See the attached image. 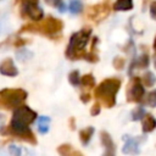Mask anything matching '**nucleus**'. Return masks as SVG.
Returning <instances> with one entry per match:
<instances>
[{
  "mask_svg": "<svg viewBox=\"0 0 156 156\" xmlns=\"http://www.w3.org/2000/svg\"><path fill=\"white\" fill-rule=\"evenodd\" d=\"M62 28H63V23L61 20L49 16L45 20H40L35 23H27V24L22 26L20 29V33H24V32L39 33V34H43V35H46V37L54 39V38L58 37Z\"/></svg>",
  "mask_w": 156,
  "mask_h": 156,
  "instance_id": "nucleus-1",
  "label": "nucleus"
},
{
  "mask_svg": "<svg viewBox=\"0 0 156 156\" xmlns=\"http://www.w3.org/2000/svg\"><path fill=\"white\" fill-rule=\"evenodd\" d=\"M121 79L107 78L104 79L94 90V98L101 102L106 108H111L116 104V95L121 88Z\"/></svg>",
  "mask_w": 156,
  "mask_h": 156,
  "instance_id": "nucleus-2",
  "label": "nucleus"
},
{
  "mask_svg": "<svg viewBox=\"0 0 156 156\" xmlns=\"http://www.w3.org/2000/svg\"><path fill=\"white\" fill-rule=\"evenodd\" d=\"M91 37V29L90 28H83L79 32H76L71 35L69 43L66 49V57L68 60H80L84 58L87 52L85 46Z\"/></svg>",
  "mask_w": 156,
  "mask_h": 156,
  "instance_id": "nucleus-3",
  "label": "nucleus"
},
{
  "mask_svg": "<svg viewBox=\"0 0 156 156\" xmlns=\"http://www.w3.org/2000/svg\"><path fill=\"white\" fill-rule=\"evenodd\" d=\"M0 134L2 135H11V136H15L20 140H23L26 143H29L32 145H35L38 141H37V138L34 135V133L29 129L28 124H24L15 118L11 119L10 122V126L9 127H2L0 128Z\"/></svg>",
  "mask_w": 156,
  "mask_h": 156,
  "instance_id": "nucleus-4",
  "label": "nucleus"
},
{
  "mask_svg": "<svg viewBox=\"0 0 156 156\" xmlns=\"http://www.w3.org/2000/svg\"><path fill=\"white\" fill-rule=\"evenodd\" d=\"M28 94L21 88H5L0 90V108L1 110H15L23 105Z\"/></svg>",
  "mask_w": 156,
  "mask_h": 156,
  "instance_id": "nucleus-5",
  "label": "nucleus"
},
{
  "mask_svg": "<svg viewBox=\"0 0 156 156\" xmlns=\"http://www.w3.org/2000/svg\"><path fill=\"white\" fill-rule=\"evenodd\" d=\"M112 10L110 0H105L102 2L95 4L93 6H88L85 10V17L94 22H100L104 18H106Z\"/></svg>",
  "mask_w": 156,
  "mask_h": 156,
  "instance_id": "nucleus-6",
  "label": "nucleus"
},
{
  "mask_svg": "<svg viewBox=\"0 0 156 156\" xmlns=\"http://www.w3.org/2000/svg\"><path fill=\"white\" fill-rule=\"evenodd\" d=\"M21 1V12L23 17H28L34 22L43 20L44 12L38 6V0H20Z\"/></svg>",
  "mask_w": 156,
  "mask_h": 156,
  "instance_id": "nucleus-7",
  "label": "nucleus"
},
{
  "mask_svg": "<svg viewBox=\"0 0 156 156\" xmlns=\"http://www.w3.org/2000/svg\"><path fill=\"white\" fill-rule=\"evenodd\" d=\"M145 94V89H144V84L141 82V78L139 77H134L127 89V101L128 102H140L144 98Z\"/></svg>",
  "mask_w": 156,
  "mask_h": 156,
  "instance_id": "nucleus-8",
  "label": "nucleus"
},
{
  "mask_svg": "<svg viewBox=\"0 0 156 156\" xmlns=\"http://www.w3.org/2000/svg\"><path fill=\"white\" fill-rule=\"evenodd\" d=\"M37 116L38 115H37L35 111H33L32 108H29L26 105H21V106H18V107L15 108L13 115H12V118H15V119H17V121H20V122L29 126L30 123H33L37 119Z\"/></svg>",
  "mask_w": 156,
  "mask_h": 156,
  "instance_id": "nucleus-9",
  "label": "nucleus"
},
{
  "mask_svg": "<svg viewBox=\"0 0 156 156\" xmlns=\"http://www.w3.org/2000/svg\"><path fill=\"white\" fill-rule=\"evenodd\" d=\"M0 73L2 76H7V77H15L18 74V71H17L12 58L7 57L0 63Z\"/></svg>",
  "mask_w": 156,
  "mask_h": 156,
  "instance_id": "nucleus-10",
  "label": "nucleus"
},
{
  "mask_svg": "<svg viewBox=\"0 0 156 156\" xmlns=\"http://www.w3.org/2000/svg\"><path fill=\"white\" fill-rule=\"evenodd\" d=\"M100 140L102 143V146L105 147V155H115V152H116L115 143L107 132L104 130L100 133Z\"/></svg>",
  "mask_w": 156,
  "mask_h": 156,
  "instance_id": "nucleus-11",
  "label": "nucleus"
},
{
  "mask_svg": "<svg viewBox=\"0 0 156 156\" xmlns=\"http://www.w3.org/2000/svg\"><path fill=\"white\" fill-rule=\"evenodd\" d=\"M141 128L144 133H150L156 128V118L152 115H144L143 122H141Z\"/></svg>",
  "mask_w": 156,
  "mask_h": 156,
  "instance_id": "nucleus-12",
  "label": "nucleus"
},
{
  "mask_svg": "<svg viewBox=\"0 0 156 156\" xmlns=\"http://www.w3.org/2000/svg\"><path fill=\"white\" fill-rule=\"evenodd\" d=\"M112 9L115 11H129L133 9V0H116Z\"/></svg>",
  "mask_w": 156,
  "mask_h": 156,
  "instance_id": "nucleus-13",
  "label": "nucleus"
},
{
  "mask_svg": "<svg viewBox=\"0 0 156 156\" xmlns=\"http://www.w3.org/2000/svg\"><path fill=\"white\" fill-rule=\"evenodd\" d=\"M126 144L123 146V152L124 154H139L138 149V143L132 139V138H126Z\"/></svg>",
  "mask_w": 156,
  "mask_h": 156,
  "instance_id": "nucleus-14",
  "label": "nucleus"
},
{
  "mask_svg": "<svg viewBox=\"0 0 156 156\" xmlns=\"http://www.w3.org/2000/svg\"><path fill=\"white\" fill-rule=\"evenodd\" d=\"M57 152L62 156H69V155H77V156H82L83 154L80 151H77V150H73L72 146L69 144H62L57 147Z\"/></svg>",
  "mask_w": 156,
  "mask_h": 156,
  "instance_id": "nucleus-15",
  "label": "nucleus"
},
{
  "mask_svg": "<svg viewBox=\"0 0 156 156\" xmlns=\"http://www.w3.org/2000/svg\"><path fill=\"white\" fill-rule=\"evenodd\" d=\"M93 134H94V128L93 127H87V128L82 129L79 132V140H80V143L84 144V145H87L90 141Z\"/></svg>",
  "mask_w": 156,
  "mask_h": 156,
  "instance_id": "nucleus-16",
  "label": "nucleus"
},
{
  "mask_svg": "<svg viewBox=\"0 0 156 156\" xmlns=\"http://www.w3.org/2000/svg\"><path fill=\"white\" fill-rule=\"evenodd\" d=\"M149 66V56L146 54L141 55L139 58H136L132 65H130V69L134 68H146Z\"/></svg>",
  "mask_w": 156,
  "mask_h": 156,
  "instance_id": "nucleus-17",
  "label": "nucleus"
},
{
  "mask_svg": "<svg viewBox=\"0 0 156 156\" xmlns=\"http://www.w3.org/2000/svg\"><path fill=\"white\" fill-rule=\"evenodd\" d=\"M141 82H143L144 87H147V88L152 87V85L155 84V82H156L155 74H154L152 72H146V73L141 77Z\"/></svg>",
  "mask_w": 156,
  "mask_h": 156,
  "instance_id": "nucleus-18",
  "label": "nucleus"
},
{
  "mask_svg": "<svg viewBox=\"0 0 156 156\" xmlns=\"http://www.w3.org/2000/svg\"><path fill=\"white\" fill-rule=\"evenodd\" d=\"M80 84L85 88H94L95 85V79H94V76L88 73V74H84L83 77H80Z\"/></svg>",
  "mask_w": 156,
  "mask_h": 156,
  "instance_id": "nucleus-19",
  "label": "nucleus"
},
{
  "mask_svg": "<svg viewBox=\"0 0 156 156\" xmlns=\"http://www.w3.org/2000/svg\"><path fill=\"white\" fill-rule=\"evenodd\" d=\"M49 124H50V118L46 117V116H43V117L39 119V122H38V129H39V132H40L41 134L48 133V130H49Z\"/></svg>",
  "mask_w": 156,
  "mask_h": 156,
  "instance_id": "nucleus-20",
  "label": "nucleus"
},
{
  "mask_svg": "<svg viewBox=\"0 0 156 156\" xmlns=\"http://www.w3.org/2000/svg\"><path fill=\"white\" fill-rule=\"evenodd\" d=\"M82 10H83V5H82L80 0H71V2H69V11L72 13L77 15L79 12H82Z\"/></svg>",
  "mask_w": 156,
  "mask_h": 156,
  "instance_id": "nucleus-21",
  "label": "nucleus"
},
{
  "mask_svg": "<svg viewBox=\"0 0 156 156\" xmlns=\"http://www.w3.org/2000/svg\"><path fill=\"white\" fill-rule=\"evenodd\" d=\"M48 5L52 6V7H56L60 12H63L66 11V6H65V2L63 0H44Z\"/></svg>",
  "mask_w": 156,
  "mask_h": 156,
  "instance_id": "nucleus-22",
  "label": "nucleus"
},
{
  "mask_svg": "<svg viewBox=\"0 0 156 156\" xmlns=\"http://www.w3.org/2000/svg\"><path fill=\"white\" fill-rule=\"evenodd\" d=\"M68 80L72 85H78L80 84V76H79V72L78 71H72L69 72L68 74Z\"/></svg>",
  "mask_w": 156,
  "mask_h": 156,
  "instance_id": "nucleus-23",
  "label": "nucleus"
},
{
  "mask_svg": "<svg viewBox=\"0 0 156 156\" xmlns=\"http://www.w3.org/2000/svg\"><path fill=\"white\" fill-rule=\"evenodd\" d=\"M145 102L149 106H151V107H155L156 106V90H154V91H151V93L147 94V96L145 99Z\"/></svg>",
  "mask_w": 156,
  "mask_h": 156,
  "instance_id": "nucleus-24",
  "label": "nucleus"
},
{
  "mask_svg": "<svg viewBox=\"0 0 156 156\" xmlns=\"http://www.w3.org/2000/svg\"><path fill=\"white\" fill-rule=\"evenodd\" d=\"M144 108L143 107H136L133 112H132V118H133V121H139V119H141L143 117H144Z\"/></svg>",
  "mask_w": 156,
  "mask_h": 156,
  "instance_id": "nucleus-25",
  "label": "nucleus"
},
{
  "mask_svg": "<svg viewBox=\"0 0 156 156\" xmlns=\"http://www.w3.org/2000/svg\"><path fill=\"white\" fill-rule=\"evenodd\" d=\"M112 65H113V67L116 69H122L124 67V65H126V60L123 57H121V56H117V57H115Z\"/></svg>",
  "mask_w": 156,
  "mask_h": 156,
  "instance_id": "nucleus-26",
  "label": "nucleus"
},
{
  "mask_svg": "<svg viewBox=\"0 0 156 156\" xmlns=\"http://www.w3.org/2000/svg\"><path fill=\"white\" fill-rule=\"evenodd\" d=\"M100 110H101L100 102L98 101V102H95V104L93 105V107L90 108V115H91V116H98V115L100 113Z\"/></svg>",
  "mask_w": 156,
  "mask_h": 156,
  "instance_id": "nucleus-27",
  "label": "nucleus"
},
{
  "mask_svg": "<svg viewBox=\"0 0 156 156\" xmlns=\"http://www.w3.org/2000/svg\"><path fill=\"white\" fill-rule=\"evenodd\" d=\"M27 43H28V40H24V39H21V38H17V39H15L13 45H15L16 48H21V46L26 45Z\"/></svg>",
  "mask_w": 156,
  "mask_h": 156,
  "instance_id": "nucleus-28",
  "label": "nucleus"
},
{
  "mask_svg": "<svg viewBox=\"0 0 156 156\" xmlns=\"http://www.w3.org/2000/svg\"><path fill=\"white\" fill-rule=\"evenodd\" d=\"M9 151H10V154H11V155H16V156L21 155V149H18L17 146H10Z\"/></svg>",
  "mask_w": 156,
  "mask_h": 156,
  "instance_id": "nucleus-29",
  "label": "nucleus"
},
{
  "mask_svg": "<svg viewBox=\"0 0 156 156\" xmlns=\"http://www.w3.org/2000/svg\"><path fill=\"white\" fill-rule=\"evenodd\" d=\"M90 99H91V95H90L89 93H85V94H82V95H80V101L84 102V104L88 102Z\"/></svg>",
  "mask_w": 156,
  "mask_h": 156,
  "instance_id": "nucleus-30",
  "label": "nucleus"
},
{
  "mask_svg": "<svg viewBox=\"0 0 156 156\" xmlns=\"http://www.w3.org/2000/svg\"><path fill=\"white\" fill-rule=\"evenodd\" d=\"M150 13L154 18H156V1H154L151 4V7H150Z\"/></svg>",
  "mask_w": 156,
  "mask_h": 156,
  "instance_id": "nucleus-31",
  "label": "nucleus"
},
{
  "mask_svg": "<svg viewBox=\"0 0 156 156\" xmlns=\"http://www.w3.org/2000/svg\"><path fill=\"white\" fill-rule=\"evenodd\" d=\"M69 126H71V127H69L71 129H74V128H76V127H74V119H73V118L69 119Z\"/></svg>",
  "mask_w": 156,
  "mask_h": 156,
  "instance_id": "nucleus-32",
  "label": "nucleus"
},
{
  "mask_svg": "<svg viewBox=\"0 0 156 156\" xmlns=\"http://www.w3.org/2000/svg\"><path fill=\"white\" fill-rule=\"evenodd\" d=\"M2 122H4V116H2L1 113H0V126L2 124Z\"/></svg>",
  "mask_w": 156,
  "mask_h": 156,
  "instance_id": "nucleus-33",
  "label": "nucleus"
},
{
  "mask_svg": "<svg viewBox=\"0 0 156 156\" xmlns=\"http://www.w3.org/2000/svg\"><path fill=\"white\" fill-rule=\"evenodd\" d=\"M154 50H155V52H156V38H155V41H154Z\"/></svg>",
  "mask_w": 156,
  "mask_h": 156,
  "instance_id": "nucleus-34",
  "label": "nucleus"
},
{
  "mask_svg": "<svg viewBox=\"0 0 156 156\" xmlns=\"http://www.w3.org/2000/svg\"><path fill=\"white\" fill-rule=\"evenodd\" d=\"M154 66H155V68H156V58H155V62H154Z\"/></svg>",
  "mask_w": 156,
  "mask_h": 156,
  "instance_id": "nucleus-35",
  "label": "nucleus"
}]
</instances>
